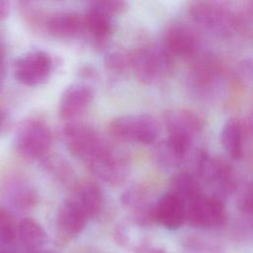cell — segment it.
<instances>
[{
	"mask_svg": "<svg viewBox=\"0 0 253 253\" xmlns=\"http://www.w3.org/2000/svg\"><path fill=\"white\" fill-rule=\"evenodd\" d=\"M226 219L222 201L215 196L202 194L186 205V222L192 227L211 229L219 227Z\"/></svg>",
	"mask_w": 253,
	"mask_h": 253,
	"instance_id": "9",
	"label": "cell"
},
{
	"mask_svg": "<svg viewBox=\"0 0 253 253\" xmlns=\"http://www.w3.org/2000/svg\"><path fill=\"white\" fill-rule=\"evenodd\" d=\"M17 232L22 244L28 249H39L47 241V235L42 225L31 217L23 218L18 225Z\"/></svg>",
	"mask_w": 253,
	"mask_h": 253,
	"instance_id": "22",
	"label": "cell"
},
{
	"mask_svg": "<svg viewBox=\"0 0 253 253\" xmlns=\"http://www.w3.org/2000/svg\"><path fill=\"white\" fill-rule=\"evenodd\" d=\"M161 46L173 58H190L198 52L200 40L193 28L183 23H175L164 32Z\"/></svg>",
	"mask_w": 253,
	"mask_h": 253,
	"instance_id": "11",
	"label": "cell"
},
{
	"mask_svg": "<svg viewBox=\"0 0 253 253\" xmlns=\"http://www.w3.org/2000/svg\"><path fill=\"white\" fill-rule=\"evenodd\" d=\"M190 148L167 137L159 141L153 148V159L163 169H173L187 159Z\"/></svg>",
	"mask_w": 253,
	"mask_h": 253,
	"instance_id": "17",
	"label": "cell"
},
{
	"mask_svg": "<svg viewBox=\"0 0 253 253\" xmlns=\"http://www.w3.org/2000/svg\"><path fill=\"white\" fill-rule=\"evenodd\" d=\"M48 34L59 40H68L77 37L83 27V17L75 13L65 12L50 17L45 23Z\"/></svg>",
	"mask_w": 253,
	"mask_h": 253,
	"instance_id": "18",
	"label": "cell"
},
{
	"mask_svg": "<svg viewBox=\"0 0 253 253\" xmlns=\"http://www.w3.org/2000/svg\"><path fill=\"white\" fill-rule=\"evenodd\" d=\"M188 10L196 24L214 35L230 36L236 30L237 17L227 3L194 1Z\"/></svg>",
	"mask_w": 253,
	"mask_h": 253,
	"instance_id": "2",
	"label": "cell"
},
{
	"mask_svg": "<svg viewBox=\"0 0 253 253\" xmlns=\"http://www.w3.org/2000/svg\"><path fill=\"white\" fill-rule=\"evenodd\" d=\"M105 64L112 71H123L129 65V55H126L120 51L110 52L105 57Z\"/></svg>",
	"mask_w": 253,
	"mask_h": 253,
	"instance_id": "25",
	"label": "cell"
},
{
	"mask_svg": "<svg viewBox=\"0 0 253 253\" xmlns=\"http://www.w3.org/2000/svg\"><path fill=\"white\" fill-rule=\"evenodd\" d=\"M249 11H250L251 15H253V2L249 3Z\"/></svg>",
	"mask_w": 253,
	"mask_h": 253,
	"instance_id": "32",
	"label": "cell"
},
{
	"mask_svg": "<svg viewBox=\"0 0 253 253\" xmlns=\"http://www.w3.org/2000/svg\"><path fill=\"white\" fill-rule=\"evenodd\" d=\"M64 144L71 155L87 163L107 143L100 133L90 126L70 123L62 128Z\"/></svg>",
	"mask_w": 253,
	"mask_h": 253,
	"instance_id": "6",
	"label": "cell"
},
{
	"mask_svg": "<svg viewBox=\"0 0 253 253\" xmlns=\"http://www.w3.org/2000/svg\"><path fill=\"white\" fill-rule=\"evenodd\" d=\"M237 207L245 213L253 212V184L247 183L240 188L237 197Z\"/></svg>",
	"mask_w": 253,
	"mask_h": 253,
	"instance_id": "24",
	"label": "cell"
},
{
	"mask_svg": "<svg viewBox=\"0 0 253 253\" xmlns=\"http://www.w3.org/2000/svg\"><path fill=\"white\" fill-rule=\"evenodd\" d=\"M86 164L95 176L111 185L122 183L129 171L127 157L108 142Z\"/></svg>",
	"mask_w": 253,
	"mask_h": 253,
	"instance_id": "8",
	"label": "cell"
},
{
	"mask_svg": "<svg viewBox=\"0 0 253 253\" xmlns=\"http://www.w3.org/2000/svg\"><path fill=\"white\" fill-rule=\"evenodd\" d=\"M129 66L140 83L150 85L171 73L174 58L162 46H143L129 54Z\"/></svg>",
	"mask_w": 253,
	"mask_h": 253,
	"instance_id": "1",
	"label": "cell"
},
{
	"mask_svg": "<svg viewBox=\"0 0 253 253\" xmlns=\"http://www.w3.org/2000/svg\"><path fill=\"white\" fill-rule=\"evenodd\" d=\"M3 195L10 205L19 210H29L37 204L36 190L27 181L12 177L4 182Z\"/></svg>",
	"mask_w": 253,
	"mask_h": 253,
	"instance_id": "16",
	"label": "cell"
},
{
	"mask_svg": "<svg viewBox=\"0 0 253 253\" xmlns=\"http://www.w3.org/2000/svg\"><path fill=\"white\" fill-rule=\"evenodd\" d=\"M13 70L18 82L35 87L48 78L51 71V59L43 50H30L15 60Z\"/></svg>",
	"mask_w": 253,
	"mask_h": 253,
	"instance_id": "10",
	"label": "cell"
},
{
	"mask_svg": "<svg viewBox=\"0 0 253 253\" xmlns=\"http://www.w3.org/2000/svg\"><path fill=\"white\" fill-rule=\"evenodd\" d=\"M5 78V55L2 46L0 45V90L2 89Z\"/></svg>",
	"mask_w": 253,
	"mask_h": 253,
	"instance_id": "28",
	"label": "cell"
},
{
	"mask_svg": "<svg viewBox=\"0 0 253 253\" xmlns=\"http://www.w3.org/2000/svg\"><path fill=\"white\" fill-rule=\"evenodd\" d=\"M88 219L89 218L73 199H66L57 209V232L63 239H72L84 229Z\"/></svg>",
	"mask_w": 253,
	"mask_h": 253,
	"instance_id": "13",
	"label": "cell"
},
{
	"mask_svg": "<svg viewBox=\"0 0 253 253\" xmlns=\"http://www.w3.org/2000/svg\"><path fill=\"white\" fill-rule=\"evenodd\" d=\"M113 17L96 2H92L83 16L84 30L97 42H104L113 32Z\"/></svg>",
	"mask_w": 253,
	"mask_h": 253,
	"instance_id": "15",
	"label": "cell"
},
{
	"mask_svg": "<svg viewBox=\"0 0 253 253\" xmlns=\"http://www.w3.org/2000/svg\"><path fill=\"white\" fill-rule=\"evenodd\" d=\"M95 2L112 16H116L123 13L127 7V4L125 1H119V0H104V1H95Z\"/></svg>",
	"mask_w": 253,
	"mask_h": 253,
	"instance_id": "26",
	"label": "cell"
},
{
	"mask_svg": "<svg viewBox=\"0 0 253 253\" xmlns=\"http://www.w3.org/2000/svg\"><path fill=\"white\" fill-rule=\"evenodd\" d=\"M16 233L13 219L8 211L0 208V243H9Z\"/></svg>",
	"mask_w": 253,
	"mask_h": 253,
	"instance_id": "23",
	"label": "cell"
},
{
	"mask_svg": "<svg viewBox=\"0 0 253 253\" xmlns=\"http://www.w3.org/2000/svg\"><path fill=\"white\" fill-rule=\"evenodd\" d=\"M52 142L48 126L38 119L21 122L15 131L14 147L17 153L27 160L44 157Z\"/></svg>",
	"mask_w": 253,
	"mask_h": 253,
	"instance_id": "3",
	"label": "cell"
},
{
	"mask_svg": "<svg viewBox=\"0 0 253 253\" xmlns=\"http://www.w3.org/2000/svg\"><path fill=\"white\" fill-rule=\"evenodd\" d=\"M149 253H166L163 249H159V248H156V249H152Z\"/></svg>",
	"mask_w": 253,
	"mask_h": 253,
	"instance_id": "31",
	"label": "cell"
},
{
	"mask_svg": "<svg viewBox=\"0 0 253 253\" xmlns=\"http://www.w3.org/2000/svg\"><path fill=\"white\" fill-rule=\"evenodd\" d=\"M94 97L92 88L84 83H73L61 94L58 113L63 120L79 117L91 104Z\"/></svg>",
	"mask_w": 253,
	"mask_h": 253,
	"instance_id": "12",
	"label": "cell"
},
{
	"mask_svg": "<svg viewBox=\"0 0 253 253\" xmlns=\"http://www.w3.org/2000/svg\"><path fill=\"white\" fill-rule=\"evenodd\" d=\"M220 142L231 159L239 160L242 158L244 126L240 120L230 118L226 121L220 131Z\"/></svg>",
	"mask_w": 253,
	"mask_h": 253,
	"instance_id": "19",
	"label": "cell"
},
{
	"mask_svg": "<svg viewBox=\"0 0 253 253\" xmlns=\"http://www.w3.org/2000/svg\"><path fill=\"white\" fill-rule=\"evenodd\" d=\"M169 192L177 196L185 206L203 194L199 180L188 171H181L172 177Z\"/></svg>",
	"mask_w": 253,
	"mask_h": 253,
	"instance_id": "21",
	"label": "cell"
},
{
	"mask_svg": "<svg viewBox=\"0 0 253 253\" xmlns=\"http://www.w3.org/2000/svg\"><path fill=\"white\" fill-rule=\"evenodd\" d=\"M154 220L169 230L180 228L186 221V206L169 191L154 204Z\"/></svg>",
	"mask_w": 253,
	"mask_h": 253,
	"instance_id": "14",
	"label": "cell"
},
{
	"mask_svg": "<svg viewBox=\"0 0 253 253\" xmlns=\"http://www.w3.org/2000/svg\"><path fill=\"white\" fill-rule=\"evenodd\" d=\"M247 127L248 130L252 133L253 135V109L251 110L249 116H248V120H247Z\"/></svg>",
	"mask_w": 253,
	"mask_h": 253,
	"instance_id": "29",
	"label": "cell"
},
{
	"mask_svg": "<svg viewBox=\"0 0 253 253\" xmlns=\"http://www.w3.org/2000/svg\"><path fill=\"white\" fill-rule=\"evenodd\" d=\"M10 3L5 0H0V21L7 19L10 14Z\"/></svg>",
	"mask_w": 253,
	"mask_h": 253,
	"instance_id": "27",
	"label": "cell"
},
{
	"mask_svg": "<svg viewBox=\"0 0 253 253\" xmlns=\"http://www.w3.org/2000/svg\"><path fill=\"white\" fill-rule=\"evenodd\" d=\"M194 168L197 177L203 182L212 186L220 196L229 194L236 189L233 171L223 159L199 151L194 156Z\"/></svg>",
	"mask_w": 253,
	"mask_h": 253,
	"instance_id": "5",
	"label": "cell"
},
{
	"mask_svg": "<svg viewBox=\"0 0 253 253\" xmlns=\"http://www.w3.org/2000/svg\"><path fill=\"white\" fill-rule=\"evenodd\" d=\"M164 124L168 137L190 149L205 126L204 120L196 112L184 108L165 112Z\"/></svg>",
	"mask_w": 253,
	"mask_h": 253,
	"instance_id": "7",
	"label": "cell"
},
{
	"mask_svg": "<svg viewBox=\"0 0 253 253\" xmlns=\"http://www.w3.org/2000/svg\"><path fill=\"white\" fill-rule=\"evenodd\" d=\"M109 131L117 140L148 145L156 140L159 126L150 115H125L110 123Z\"/></svg>",
	"mask_w": 253,
	"mask_h": 253,
	"instance_id": "4",
	"label": "cell"
},
{
	"mask_svg": "<svg viewBox=\"0 0 253 253\" xmlns=\"http://www.w3.org/2000/svg\"><path fill=\"white\" fill-rule=\"evenodd\" d=\"M3 123H4V114H3L2 110L0 109V129H1L2 126H3Z\"/></svg>",
	"mask_w": 253,
	"mask_h": 253,
	"instance_id": "30",
	"label": "cell"
},
{
	"mask_svg": "<svg viewBox=\"0 0 253 253\" xmlns=\"http://www.w3.org/2000/svg\"><path fill=\"white\" fill-rule=\"evenodd\" d=\"M88 218L96 216L102 210L104 197L101 189L92 182H83L75 190L72 198Z\"/></svg>",
	"mask_w": 253,
	"mask_h": 253,
	"instance_id": "20",
	"label": "cell"
}]
</instances>
